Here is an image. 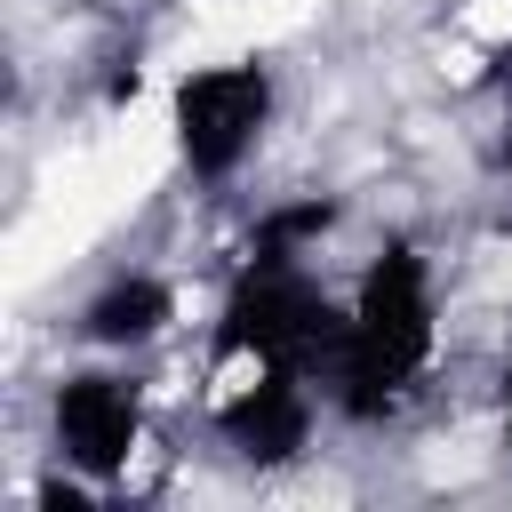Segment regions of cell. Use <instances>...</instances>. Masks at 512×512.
Here are the masks:
<instances>
[{"instance_id":"8","label":"cell","mask_w":512,"mask_h":512,"mask_svg":"<svg viewBox=\"0 0 512 512\" xmlns=\"http://www.w3.org/2000/svg\"><path fill=\"white\" fill-rule=\"evenodd\" d=\"M504 448H512V376H504Z\"/></svg>"},{"instance_id":"4","label":"cell","mask_w":512,"mask_h":512,"mask_svg":"<svg viewBox=\"0 0 512 512\" xmlns=\"http://www.w3.org/2000/svg\"><path fill=\"white\" fill-rule=\"evenodd\" d=\"M144 440H152V392L120 352L80 360L48 384V456L80 488H120Z\"/></svg>"},{"instance_id":"1","label":"cell","mask_w":512,"mask_h":512,"mask_svg":"<svg viewBox=\"0 0 512 512\" xmlns=\"http://www.w3.org/2000/svg\"><path fill=\"white\" fill-rule=\"evenodd\" d=\"M440 360V272L416 240H384L344 288V336L328 360V408L344 424H384Z\"/></svg>"},{"instance_id":"9","label":"cell","mask_w":512,"mask_h":512,"mask_svg":"<svg viewBox=\"0 0 512 512\" xmlns=\"http://www.w3.org/2000/svg\"><path fill=\"white\" fill-rule=\"evenodd\" d=\"M504 160H512V136H504Z\"/></svg>"},{"instance_id":"2","label":"cell","mask_w":512,"mask_h":512,"mask_svg":"<svg viewBox=\"0 0 512 512\" xmlns=\"http://www.w3.org/2000/svg\"><path fill=\"white\" fill-rule=\"evenodd\" d=\"M344 336V296H328V280L312 272V256H240L224 312H216V360H272V368H304L328 392V360Z\"/></svg>"},{"instance_id":"6","label":"cell","mask_w":512,"mask_h":512,"mask_svg":"<svg viewBox=\"0 0 512 512\" xmlns=\"http://www.w3.org/2000/svg\"><path fill=\"white\" fill-rule=\"evenodd\" d=\"M168 328H176V288H168L160 272H144V264L104 272V280L88 288V304L72 312V336H80L88 352H120V360H136V352L160 344Z\"/></svg>"},{"instance_id":"3","label":"cell","mask_w":512,"mask_h":512,"mask_svg":"<svg viewBox=\"0 0 512 512\" xmlns=\"http://www.w3.org/2000/svg\"><path fill=\"white\" fill-rule=\"evenodd\" d=\"M280 120V72L264 56H216L184 64L168 80V152L192 184H232Z\"/></svg>"},{"instance_id":"5","label":"cell","mask_w":512,"mask_h":512,"mask_svg":"<svg viewBox=\"0 0 512 512\" xmlns=\"http://www.w3.org/2000/svg\"><path fill=\"white\" fill-rule=\"evenodd\" d=\"M328 392L304 368H272V360H216V400H208V432L224 440V456L280 472L312 448Z\"/></svg>"},{"instance_id":"7","label":"cell","mask_w":512,"mask_h":512,"mask_svg":"<svg viewBox=\"0 0 512 512\" xmlns=\"http://www.w3.org/2000/svg\"><path fill=\"white\" fill-rule=\"evenodd\" d=\"M336 232V200H288V208H272L264 224H256V256H312L320 240Z\"/></svg>"}]
</instances>
